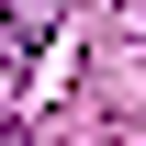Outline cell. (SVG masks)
Here are the masks:
<instances>
[{
    "mask_svg": "<svg viewBox=\"0 0 146 146\" xmlns=\"http://www.w3.org/2000/svg\"><path fill=\"white\" fill-rule=\"evenodd\" d=\"M56 45V0H0V90L34 79V56Z\"/></svg>",
    "mask_w": 146,
    "mask_h": 146,
    "instance_id": "cell-1",
    "label": "cell"
}]
</instances>
